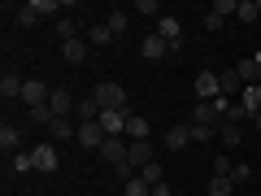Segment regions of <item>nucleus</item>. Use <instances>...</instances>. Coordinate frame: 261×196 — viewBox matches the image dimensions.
Masks as SVG:
<instances>
[{
  "mask_svg": "<svg viewBox=\"0 0 261 196\" xmlns=\"http://www.w3.org/2000/svg\"><path fill=\"white\" fill-rule=\"evenodd\" d=\"M92 101L100 105V109H130V105H126V92H122V83H96Z\"/></svg>",
  "mask_w": 261,
  "mask_h": 196,
  "instance_id": "nucleus-1",
  "label": "nucleus"
},
{
  "mask_svg": "<svg viewBox=\"0 0 261 196\" xmlns=\"http://www.w3.org/2000/svg\"><path fill=\"white\" fill-rule=\"evenodd\" d=\"M48 96H53V87H48L44 79H27V87H22V105H27L31 113H35V109H44V105H48Z\"/></svg>",
  "mask_w": 261,
  "mask_h": 196,
  "instance_id": "nucleus-2",
  "label": "nucleus"
},
{
  "mask_svg": "<svg viewBox=\"0 0 261 196\" xmlns=\"http://www.w3.org/2000/svg\"><path fill=\"white\" fill-rule=\"evenodd\" d=\"M74 140L83 144V149L100 153V149H105V140H109V135H105V127H100V122H79V135H74Z\"/></svg>",
  "mask_w": 261,
  "mask_h": 196,
  "instance_id": "nucleus-3",
  "label": "nucleus"
},
{
  "mask_svg": "<svg viewBox=\"0 0 261 196\" xmlns=\"http://www.w3.org/2000/svg\"><path fill=\"white\" fill-rule=\"evenodd\" d=\"M126 118H130V109H100V127H105V135H109V140L126 135Z\"/></svg>",
  "mask_w": 261,
  "mask_h": 196,
  "instance_id": "nucleus-4",
  "label": "nucleus"
},
{
  "mask_svg": "<svg viewBox=\"0 0 261 196\" xmlns=\"http://www.w3.org/2000/svg\"><path fill=\"white\" fill-rule=\"evenodd\" d=\"M31 157H35V170H39V175H53V170L61 166L57 144H39V149H31Z\"/></svg>",
  "mask_w": 261,
  "mask_h": 196,
  "instance_id": "nucleus-5",
  "label": "nucleus"
},
{
  "mask_svg": "<svg viewBox=\"0 0 261 196\" xmlns=\"http://www.w3.org/2000/svg\"><path fill=\"white\" fill-rule=\"evenodd\" d=\"M157 35L166 39L170 48H183V22L170 18V13H161V18H157Z\"/></svg>",
  "mask_w": 261,
  "mask_h": 196,
  "instance_id": "nucleus-6",
  "label": "nucleus"
},
{
  "mask_svg": "<svg viewBox=\"0 0 261 196\" xmlns=\"http://www.w3.org/2000/svg\"><path fill=\"white\" fill-rule=\"evenodd\" d=\"M48 109H53L57 118H74V92H70V87H53V96H48Z\"/></svg>",
  "mask_w": 261,
  "mask_h": 196,
  "instance_id": "nucleus-7",
  "label": "nucleus"
},
{
  "mask_svg": "<svg viewBox=\"0 0 261 196\" xmlns=\"http://www.w3.org/2000/svg\"><path fill=\"white\" fill-rule=\"evenodd\" d=\"M222 96V83H218L214 70H200L196 75V101H218Z\"/></svg>",
  "mask_w": 261,
  "mask_h": 196,
  "instance_id": "nucleus-8",
  "label": "nucleus"
},
{
  "mask_svg": "<svg viewBox=\"0 0 261 196\" xmlns=\"http://www.w3.org/2000/svg\"><path fill=\"white\" fill-rule=\"evenodd\" d=\"M140 53H144V61H161V57L170 53V44H166V39L157 35V31H152V35H144V44H140Z\"/></svg>",
  "mask_w": 261,
  "mask_h": 196,
  "instance_id": "nucleus-9",
  "label": "nucleus"
},
{
  "mask_svg": "<svg viewBox=\"0 0 261 196\" xmlns=\"http://www.w3.org/2000/svg\"><path fill=\"white\" fill-rule=\"evenodd\" d=\"M126 153H130V144H126V140H122V135H118V140H105L100 157L109 161V166H122V161H126Z\"/></svg>",
  "mask_w": 261,
  "mask_h": 196,
  "instance_id": "nucleus-10",
  "label": "nucleus"
},
{
  "mask_svg": "<svg viewBox=\"0 0 261 196\" xmlns=\"http://www.w3.org/2000/svg\"><path fill=\"white\" fill-rule=\"evenodd\" d=\"M48 135H53V144H61V140H74L79 127L70 118H53V122H48Z\"/></svg>",
  "mask_w": 261,
  "mask_h": 196,
  "instance_id": "nucleus-11",
  "label": "nucleus"
},
{
  "mask_svg": "<svg viewBox=\"0 0 261 196\" xmlns=\"http://www.w3.org/2000/svg\"><path fill=\"white\" fill-rule=\"evenodd\" d=\"M187 144H192V127H187V122H183V127H170V131H166V149H170V153L187 149Z\"/></svg>",
  "mask_w": 261,
  "mask_h": 196,
  "instance_id": "nucleus-12",
  "label": "nucleus"
},
{
  "mask_svg": "<svg viewBox=\"0 0 261 196\" xmlns=\"http://www.w3.org/2000/svg\"><path fill=\"white\" fill-rule=\"evenodd\" d=\"M22 87H27V79L5 75V79H0V101H22Z\"/></svg>",
  "mask_w": 261,
  "mask_h": 196,
  "instance_id": "nucleus-13",
  "label": "nucleus"
},
{
  "mask_svg": "<svg viewBox=\"0 0 261 196\" xmlns=\"http://www.w3.org/2000/svg\"><path fill=\"white\" fill-rule=\"evenodd\" d=\"M126 161H130V166H135V170H144V166H148V161H152V144H148V140H140V144H130Z\"/></svg>",
  "mask_w": 261,
  "mask_h": 196,
  "instance_id": "nucleus-14",
  "label": "nucleus"
},
{
  "mask_svg": "<svg viewBox=\"0 0 261 196\" xmlns=\"http://www.w3.org/2000/svg\"><path fill=\"white\" fill-rule=\"evenodd\" d=\"M0 149H5V153H18V149H22V131L13 127V122L0 127Z\"/></svg>",
  "mask_w": 261,
  "mask_h": 196,
  "instance_id": "nucleus-15",
  "label": "nucleus"
},
{
  "mask_svg": "<svg viewBox=\"0 0 261 196\" xmlns=\"http://www.w3.org/2000/svg\"><path fill=\"white\" fill-rule=\"evenodd\" d=\"M13 13H18L22 27H35V22H44V9H39V0H31V5H18Z\"/></svg>",
  "mask_w": 261,
  "mask_h": 196,
  "instance_id": "nucleus-16",
  "label": "nucleus"
},
{
  "mask_svg": "<svg viewBox=\"0 0 261 196\" xmlns=\"http://www.w3.org/2000/svg\"><path fill=\"white\" fill-rule=\"evenodd\" d=\"M218 83H222V96L226 101H240V92H244V83H240V75H235V70H222V75H218Z\"/></svg>",
  "mask_w": 261,
  "mask_h": 196,
  "instance_id": "nucleus-17",
  "label": "nucleus"
},
{
  "mask_svg": "<svg viewBox=\"0 0 261 196\" xmlns=\"http://www.w3.org/2000/svg\"><path fill=\"white\" fill-rule=\"evenodd\" d=\"M205 192H209V196H235V179H231V175H214Z\"/></svg>",
  "mask_w": 261,
  "mask_h": 196,
  "instance_id": "nucleus-18",
  "label": "nucleus"
},
{
  "mask_svg": "<svg viewBox=\"0 0 261 196\" xmlns=\"http://www.w3.org/2000/svg\"><path fill=\"white\" fill-rule=\"evenodd\" d=\"M126 140L130 144L148 140V118H135V113H130V118H126Z\"/></svg>",
  "mask_w": 261,
  "mask_h": 196,
  "instance_id": "nucleus-19",
  "label": "nucleus"
},
{
  "mask_svg": "<svg viewBox=\"0 0 261 196\" xmlns=\"http://www.w3.org/2000/svg\"><path fill=\"white\" fill-rule=\"evenodd\" d=\"M218 140H222V149H240V140H244V131L235 127V122H222V127H218Z\"/></svg>",
  "mask_w": 261,
  "mask_h": 196,
  "instance_id": "nucleus-20",
  "label": "nucleus"
},
{
  "mask_svg": "<svg viewBox=\"0 0 261 196\" xmlns=\"http://www.w3.org/2000/svg\"><path fill=\"white\" fill-rule=\"evenodd\" d=\"M61 57H65L70 65H83V57H87V44H83V39H70V44H61Z\"/></svg>",
  "mask_w": 261,
  "mask_h": 196,
  "instance_id": "nucleus-21",
  "label": "nucleus"
},
{
  "mask_svg": "<svg viewBox=\"0 0 261 196\" xmlns=\"http://www.w3.org/2000/svg\"><path fill=\"white\" fill-rule=\"evenodd\" d=\"M105 27H109V35H113V39H118V35H126V27H130V13L113 9L109 18H105Z\"/></svg>",
  "mask_w": 261,
  "mask_h": 196,
  "instance_id": "nucleus-22",
  "label": "nucleus"
},
{
  "mask_svg": "<svg viewBox=\"0 0 261 196\" xmlns=\"http://www.w3.org/2000/svg\"><path fill=\"white\" fill-rule=\"evenodd\" d=\"M140 179H144V183H148V187H157V183H166V170H161V161H157V157H152V161H148V166H144V170H140Z\"/></svg>",
  "mask_w": 261,
  "mask_h": 196,
  "instance_id": "nucleus-23",
  "label": "nucleus"
},
{
  "mask_svg": "<svg viewBox=\"0 0 261 196\" xmlns=\"http://www.w3.org/2000/svg\"><path fill=\"white\" fill-rule=\"evenodd\" d=\"M240 105H244V109H248V113H257V109H261V83L244 87V92H240Z\"/></svg>",
  "mask_w": 261,
  "mask_h": 196,
  "instance_id": "nucleus-24",
  "label": "nucleus"
},
{
  "mask_svg": "<svg viewBox=\"0 0 261 196\" xmlns=\"http://www.w3.org/2000/svg\"><path fill=\"white\" fill-rule=\"evenodd\" d=\"M57 39H61V44L79 39V22H74V18H57Z\"/></svg>",
  "mask_w": 261,
  "mask_h": 196,
  "instance_id": "nucleus-25",
  "label": "nucleus"
},
{
  "mask_svg": "<svg viewBox=\"0 0 261 196\" xmlns=\"http://www.w3.org/2000/svg\"><path fill=\"white\" fill-rule=\"evenodd\" d=\"M79 122H100V105L87 96V101H79Z\"/></svg>",
  "mask_w": 261,
  "mask_h": 196,
  "instance_id": "nucleus-26",
  "label": "nucleus"
},
{
  "mask_svg": "<svg viewBox=\"0 0 261 196\" xmlns=\"http://www.w3.org/2000/svg\"><path fill=\"white\" fill-rule=\"evenodd\" d=\"M187 127H192V144H209L218 131V127H205V122H187Z\"/></svg>",
  "mask_w": 261,
  "mask_h": 196,
  "instance_id": "nucleus-27",
  "label": "nucleus"
},
{
  "mask_svg": "<svg viewBox=\"0 0 261 196\" xmlns=\"http://www.w3.org/2000/svg\"><path fill=\"white\" fill-rule=\"evenodd\" d=\"M235 18H240V22H261V13H257V0H240Z\"/></svg>",
  "mask_w": 261,
  "mask_h": 196,
  "instance_id": "nucleus-28",
  "label": "nucleus"
},
{
  "mask_svg": "<svg viewBox=\"0 0 261 196\" xmlns=\"http://www.w3.org/2000/svg\"><path fill=\"white\" fill-rule=\"evenodd\" d=\"M122 192H126V196H148V192H152V187H148V183H144V179H140V175H135V179H126V183H122Z\"/></svg>",
  "mask_w": 261,
  "mask_h": 196,
  "instance_id": "nucleus-29",
  "label": "nucleus"
},
{
  "mask_svg": "<svg viewBox=\"0 0 261 196\" xmlns=\"http://www.w3.org/2000/svg\"><path fill=\"white\" fill-rule=\"evenodd\" d=\"M109 27H105V22H100V27H92V31H87V44H96V48H105V44H109Z\"/></svg>",
  "mask_w": 261,
  "mask_h": 196,
  "instance_id": "nucleus-30",
  "label": "nucleus"
},
{
  "mask_svg": "<svg viewBox=\"0 0 261 196\" xmlns=\"http://www.w3.org/2000/svg\"><path fill=\"white\" fill-rule=\"evenodd\" d=\"M235 9H240V0H218V5H214V9H209V13H218V18H235Z\"/></svg>",
  "mask_w": 261,
  "mask_h": 196,
  "instance_id": "nucleus-31",
  "label": "nucleus"
},
{
  "mask_svg": "<svg viewBox=\"0 0 261 196\" xmlns=\"http://www.w3.org/2000/svg\"><path fill=\"white\" fill-rule=\"evenodd\" d=\"M231 170H235L231 153H214V175H231Z\"/></svg>",
  "mask_w": 261,
  "mask_h": 196,
  "instance_id": "nucleus-32",
  "label": "nucleus"
},
{
  "mask_svg": "<svg viewBox=\"0 0 261 196\" xmlns=\"http://www.w3.org/2000/svg\"><path fill=\"white\" fill-rule=\"evenodd\" d=\"M244 118H252V113H248V109H244V105H240V101H231V109H226V118H222V122H235V127H240V122H244Z\"/></svg>",
  "mask_w": 261,
  "mask_h": 196,
  "instance_id": "nucleus-33",
  "label": "nucleus"
},
{
  "mask_svg": "<svg viewBox=\"0 0 261 196\" xmlns=\"http://www.w3.org/2000/svg\"><path fill=\"white\" fill-rule=\"evenodd\" d=\"M135 13H144V18H161V5H157V0H135Z\"/></svg>",
  "mask_w": 261,
  "mask_h": 196,
  "instance_id": "nucleus-34",
  "label": "nucleus"
},
{
  "mask_svg": "<svg viewBox=\"0 0 261 196\" xmlns=\"http://www.w3.org/2000/svg\"><path fill=\"white\" fill-rule=\"evenodd\" d=\"M13 170H18V175L35 170V157H31V153H13Z\"/></svg>",
  "mask_w": 261,
  "mask_h": 196,
  "instance_id": "nucleus-35",
  "label": "nucleus"
},
{
  "mask_svg": "<svg viewBox=\"0 0 261 196\" xmlns=\"http://www.w3.org/2000/svg\"><path fill=\"white\" fill-rule=\"evenodd\" d=\"M231 179H235V187H240V183H248V179H252V170H248V166H235Z\"/></svg>",
  "mask_w": 261,
  "mask_h": 196,
  "instance_id": "nucleus-36",
  "label": "nucleus"
},
{
  "mask_svg": "<svg viewBox=\"0 0 261 196\" xmlns=\"http://www.w3.org/2000/svg\"><path fill=\"white\" fill-rule=\"evenodd\" d=\"M205 31H222V18L218 13H205Z\"/></svg>",
  "mask_w": 261,
  "mask_h": 196,
  "instance_id": "nucleus-37",
  "label": "nucleus"
},
{
  "mask_svg": "<svg viewBox=\"0 0 261 196\" xmlns=\"http://www.w3.org/2000/svg\"><path fill=\"white\" fill-rule=\"evenodd\" d=\"M148 196H170V187H166V183H157V187H152Z\"/></svg>",
  "mask_w": 261,
  "mask_h": 196,
  "instance_id": "nucleus-38",
  "label": "nucleus"
},
{
  "mask_svg": "<svg viewBox=\"0 0 261 196\" xmlns=\"http://www.w3.org/2000/svg\"><path fill=\"white\" fill-rule=\"evenodd\" d=\"M252 127H257V131H261V109H257V113H252Z\"/></svg>",
  "mask_w": 261,
  "mask_h": 196,
  "instance_id": "nucleus-39",
  "label": "nucleus"
},
{
  "mask_svg": "<svg viewBox=\"0 0 261 196\" xmlns=\"http://www.w3.org/2000/svg\"><path fill=\"white\" fill-rule=\"evenodd\" d=\"M252 61H257V65H261V48H257V53H252Z\"/></svg>",
  "mask_w": 261,
  "mask_h": 196,
  "instance_id": "nucleus-40",
  "label": "nucleus"
},
{
  "mask_svg": "<svg viewBox=\"0 0 261 196\" xmlns=\"http://www.w3.org/2000/svg\"><path fill=\"white\" fill-rule=\"evenodd\" d=\"M257 13H261V0H257Z\"/></svg>",
  "mask_w": 261,
  "mask_h": 196,
  "instance_id": "nucleus-41",
  "label": "nucleus"
},
{
  "mask_svg": "<svg viewBox=\"0 0 261 196\" xmlns=\"http://www.w3.org/2000/svg\"><path fill=\"white\" fill-rule=\"evenodd\" d=\"M257 27H261V22H257Z\"/></svg>",
  "mask_w": 261,
  "mask_h": 196,
  "instance_id": "nucleus-42",
  "label": "nucleus"
}]
</instances>
